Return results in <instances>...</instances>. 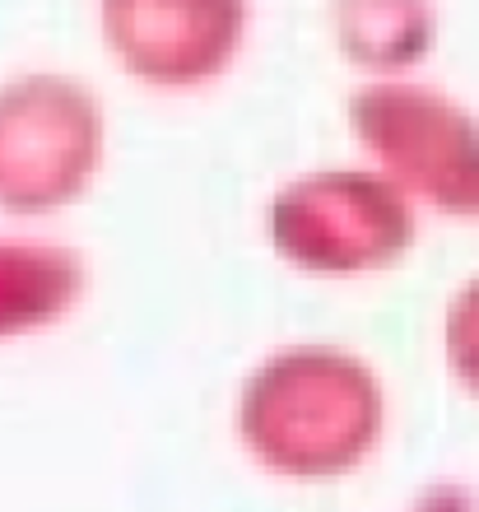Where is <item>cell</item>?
<instances>
[{
	"label": "cell",
	"instance_id": "cell-8",
	"mask_svg": "<svg viewBox=\"0 0 479 512\" xmlns=\"http://www.w3.org/2000/svg\"><path fill=\"white\" fill-rule=\"evenodd\" d=\"M447 364L461 387L479 396V280H470L447 312Z\"/></svg>",
	"mask_w": 479,
	"mask_h": 512
},
{
	"label": "cell",
	"instance_id": "cell-6",
	"mask_svg": "<svg viewBox=\"0 0 479 512\" xmlns=\"http://www.w3.org/2000/svg\"><path fill=\"white\" fill-rule=\"evenodd\" d=\"M80 294V261L52 247L0 243V336H19L75 303Z\"/></svg>",
	"mask_w": 479,
	"mask_h": 512
},
{
	"label": "cell",
	"instance_id": "cell-2",
	"mask_svg": "<svg viewBox=\"0 0 479 512\" xmlns=\"http://www.w3.org/2000/svg\"><path fill=\"white\" fill-rule=\"evenodd\" d=\"M414 238V215L396 191L363 173H321L275 201V247L293 266L354 275L396 261Z\"/></svg>",
	"mask_w": 479,
	"mask_h": 512
},
{
	"label": "cell",
	"instance_id": "cell-4",
	"mask_svg": "<svg viewBox=\"0 0 479 512\" xmlns=\"http://www.w3.org/2000/svg\"><path fill=\"white\" fill-rule=\"evenodd\" d=\"M94 108L61 84H28L0 98V201L42 210L75 196L94 168Z\"/></svg>",
	"mask_w": 479,
	"mask_h": 512
},
{
	"label": "cell",
	"instance_id": "cell-1",
	"mask_svg": "<svg viewBox=\"0 0 479 512\" xmlns=\"http://www.w3.org/2000/svg\"><path fill=\"white\" fill-rule=\"evenodd\" d=\"M238 429L270 471L331 480L354 471L382 438V387L354 354L293 345L242 387Z\"/></svg>",
	"mask_w": 479,
	"mask_h": 512
},
{
	"label": "cell",
	"instance_id": "cell-7",
	"mask_svg": "<svg viewBox=\"0 0 479 512\" xmlns=\"http://www.w3.org/2000/svg\"><path fill=\"white\" fill-rule=\"evenodd\" d=\"M428 33H433V14L424 0H345V10H340L345 52L377 70L419 61Z\"/></svg>",
	"mask_w": 479,
	"mask_h": 512
},
{
	"label": "cell",
	"instance_id": "cell-3",
	"mask_svg": "<svg viewBox=\"0 0 479 512\" xmlns=\"http://www.w3.org/2000/svg\"><path fill=\"white\" fill-rule=\"evenodd\" d=\"M354 126L433 205L479 215V126L414 84H373L354 98Z\"/></svg>",
	"mask_w": 479,
	"mask_h": 512
},
{
	"label": "cell",
	"instance_id": "cell-5",
	"mask_svg": "<svg viewBox=\"0 0 479 512\" xmlns=\"http://www.w3.org/2000/svg\"><path fill=\"white\" fill-rule=\"evenodd\" d=\"M107 19L131 70L163 84H191L233 56L242 0H112Z\"/></svg>",
	"mask_w": 479,
	"mask_h": 512
}]
</instances>
